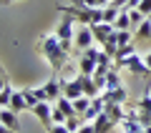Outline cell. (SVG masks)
<instances>
[{
    "label": "cell",
    "mask_w": 151,
    "mask_h": 133,
    "mask_svg": "<svg viewBox=\"0 0 151 133\" xmlns=\"http://www.w3.org/2000/svg\"><path fill=\"white\" fill-rule=\"evenodd\" d=\"M35 50H38L40 55H45V60L50 63L53 73H58V70H63L65 65H68V50L60 45V40H58V35H55V33L43 35L40 40L35 43Z\"/></svg>",
    "instance_id": "6da1fadb"
},
{
    "label": "cell",
    "mask_w": 151,
    "mask_h": 133,
    "mask_svg": "<svg viewBox=\"0 0 151 133\" xmlns=\"http://www.w3.org/2000/svg\"><path fill=\"white\" fill-rule=\"evenodd\" d=\"M60 13H65V15L76 18V20H81L83 25H93V23H103V8H86V5H73V3H68V5H58Z\"/></svg>",
    "instance_id": "7a4b0ae2"
},
{
    "label": "cell",
    "mask_w": 151,
    "mask_h": 133,
    "mask_svg": "<svg viewBox=\"0 0 151 133\" xmlns=\"http://www.w3.org/2000/svg\"><path fill=\"white\" fill-rule=\"evenodd\" d=\"M76 28H78V25H76V18H70V15H65V13H60V23H58V28H55V35H58L60 45H63L68 53H70V48H73Z\"/></svg>",
    "instance_id": "3957f363"
},
{
    "label": "cell",
    "mask_w": 151,
    "mask_h": 133,
    "mask_svg": "<svg viewBox=\"0 0 151 133\" xmlns=\"http://www.w3.org/2000/svg\"><path fill=\"white\" fill-rule=\"evenodd\" d=\"M93 45H98L96 43V38H93V30H91V25H78L76 28V38H73V48H76V53H86L88 48H93Z\"/></svg>",
    "instance_id": "277c9868"
},
{
    "label": "cell",
    "mask_w": 151,
    "mask_h": 133,
    "mask_svg": "<svg viewBox=\"0 0 151 133\" xmlns=\"http://www.w3.org/2000/svg\"><path fill=\"white\" fill-rule=\"evenodd\" d=\"M116 68H126V70H131L134 75H144V78H151V70L146 68V60L144 58H139V55H129V58H124V60H119V63H113Z\"/></svg>",
    "instance_id": "5b68a950"
},
{
    "label": "cell",
    "mask_w": 151,
    "mask_h": 133,
    "mask_svg": "<svg viewBox=\"0 0 151 133\" xmlns=\"http://www.w3.org/2000/svg\"><path fill=\"white\" fill-rule=\"evenodd\" d=\"M63 96L70 98V101H76V98H81L83 96V83H81V73L76 75V78L65 80L63 78Z\"/></svg>",
    "instance_id": "8992f818"
},
{
    "label": "cell",
    "mask_w": 151,
    "mask_h": 133,
    "mask_svg": "<svg viewBox=\"0 0 151 133\" xmlns=\"http://www.w3.org/2000/svg\"><path fill=\"white\" fill-rule=\"evenodd\" d=\"M33 116H35L38 121L43 123L45 128H48V126H53V106H50L48 101H40V103H38V106L33 108Z\"/></svg>",
    "instance_id": "52a82bcc"
},
{
    "label": "cell",
    "mask_w": 151,
    "mask_h": 133,
    "mask_svg": "<svg viewBox=\"0 0 151 133\" xmlns=\"http://www.w3.org/2000/svg\"><path fill=\"white\" fill-rule=\"evenodd\" d=\"M91 30H93V38H96V43H98V45H103V43H106L108 38L113 35V30H116V28H113L111 23H93Z\"/></svg>",
    "instance_id": "ba28073f"
},
{
    "label": "cell",
    "mask_w": 151,
    "mask_h": 133,
    "mask_svg": "<svg viewBox=\"0 0 151 133\" xmlns=\"http://www.w3.org/2000/svg\"><path fill=\"white\" fill-rule=\"evenodd\" d=\"M93 126H96V133H111L113 128L119 126V123H116L106 111H103V113H98V116L93 118Z\"/></svg>",
    "instance_id": "9c48e42d"
},
{
    "label": "cell",
    "mask_w": 151,
    "mask_h": 133,
    "mask_svg": "<svg viewBox=\"0 0 151 133\" xmlns=\"http://www.w3.org/2000/svg\"><path fill=\"white\" fill-rule=\"evenodd\" d=\"M0 123L3 126H8L10 131H20V118H18V113L13 111V108H0Z\"/></svg>",
    "instance_id": "30bf717a"
},
{
    "label": "cell",
    "mask_w": 151,
    "mask_h": 133,
    "mask_svg": "<svg viewBox=\"0 0 151 133\" xmlns=\"http://www.w3.org/2000/svg\"><path fill=\"white\" fill-rule=\"evenodd\" d=\"M101 96L106 103H121V106H126V101H129L126 88H119V91H111V93H101Z\"/></svg>",
    "instance_id": "8fae6325"
},
{
    "label": "cell",
    "mask_w": 151,
    "mask_h": 133,
    "mask_svg": "<svg viewBox=\"0 0 151 133\" xmlns=\"http://www.w3.org/2000/svg\"><path fill=\"white\" fill-rule=\"evenodd\" d=\"M134 40H136V43H139V40H141V43H144V40H151V18H146V20L134 30Z\"/></svg>",
    "instance_id": "7c38bea8"
},
{
    "label": "cell",
    "mask_w": 151,
    "mask_h": 133,
    "mask_svg": "<svg viewBox=\"0 0 151 133\" xmlns=\"http://www.w3.org/2000/svg\"><path fill=\"white\" fill-rule=\"evenodd\" d=\"M8 108H13L15 113H20V111H30V108H28L25 96H23V91H15V93H13V98H10V106H8Z\"/></svg>",
    "instance_id": "4fadbf2b"
},
{
    "label": "cell",
    "mask_w": 151,
    "mask_h": 133,
    "mask_svg": "<svg viewBox=\"0 0 151 133\" xmlns=\"http://www.w3.org/2000/svg\"><path fill=\"white\" fill-rule=\"evenodd\" d=\"M119 88H124V85H121V78H119V68L113 65V68H111V73H108V78H106V91H103V93L119 91Z\"/></svg>",
    "instance_id": "5bb4252c"
},
{
    "label": "cell",
    "mask_w": 151,
    "mask_h": 133,
    "mask_svg": "<svg viewBox=\"0 0 151 133\" xmlns=\"http://www.w3.org/2000/svg\"><path fill=\"white\" fill-rule=\"evenodd\" d=\"M81 83H83V96H88V98H96L98 93V85H96V80L91 78V75H81Z\"/></svg>",
    "instance_id": "9a60e30c"
},
{
    "label": "cell",
    "mask_w": 151,
    "mask_h": 133,
    "mask_svg": "<svg viewBox=\"0 0 151 133\" xmlns=\"http://www.w3.org/2000/svg\"><path fill=\"white\" fill-rule=\"evenodd\" d=\"M113 28H116V30H131V15H129V10H126V8L119 13V18H116Z\"/></svg>",
    "instance_id": "2e32d148"
},
{
    "label": "cell",
    "mask_w": 151,
    "mask_h": 133,
    "mask_svg": "<svg viewBox=\"0 0 151 133\" xmlns=\"http://www.w3.org/2000/svg\"><path fill=\"white\" fill-rule=\"evenodd\" d=\"M134 53H136V40L129 43V45H121V48L116 50V55H113V63H119V60L129 58V55H134Z\"/></svg>",
    "instance_id": "e0dca14e"
},
{
    "label": "cell",
    "mask_w": 151,
    "mask_h": 133,
    "mask_svg": "<svg viewBox=\"0 0 151 133\" xmlns=\"http://www.w3.org/2000/svg\"><path fill=\"white\" fill-rule=\"evenodd\" d=\"M91 101H93V98H88V96H81V98H76V101H73V106H76V113H78V116H86V111H88V108H91Z\"/></svg>",
    "instance_id": "ac0fdd59"
},
{
    "label": "cell",
    "mask_w": 151,
    "mask_h": 133,
    "mask_svg": "<svg viewBox=\"0 0 151 133\" xmlns=\"http://www.w3.org/2000/svg\"><path fill=\"white\" fill-rule=\"evenodd\" d=\"M13 93H15V88H13L10 83H5V85H3V91H0V108H8V106H10Z\"/></svg>",
    "instance_id": "d6986e66"
},
{
    "label": "cell",
    "mask_w": 151,
    "mask_h": 133,
    "mask_svg": "<svg viewBox=\"0 0 151 133\" xmlns=\"http://www.w3.org/2000/svg\"><path fill=\"white\" fill-rule=\"evenodd\" d=\"M119 13H121V8H116L113 3H111V5H106V8H103V23H111V25H113L116 18H119Z\"/></svg>",
    "instance_id": "ffe728a7"
},
{
    "label": "cell",
    "mask_w": 151,
    "mask_h": 133,
    "mask_svg": "<svg viewBox=\"0 0 151 133\" xmlns=\"http://www.w3.org/2000/svg\"><path fill=\"white\" fill-rule=\"evenodd\" d=\"M63 126H65V128H68V131H70V133H78V128H81V126H83V118H81V116H73V118H68V121H65V123H63Z\"/></svg>",
    "instance_id": "44dd1931"
},
{
    "label": "cell",
    "mask_w": 151,
    "mask_h": 133,
    "mask_svg": "<svg viewBox=\"0 0 151 133\" xmlns=\"http://www.w3.org/2000/svg\"><path fill=\"white\" fill-rule=\"evenodd\" d=\"M65 121H68V118H65V113L53 103V123H65Z\"/></svg>",
    "instance_id": "7402d4cb"
},
{
    "label": "cell",
    "mask_w": 151,
    "mask_h": 133,
    "mask_svg": "<svg viewBox=\"0 0 151 133\" xmlns=\"http://www.w3.org/2000/svg\"><path fill=\"white\" fill-rule=\"evenodd\" d=\"M45 131H48V133H70L68 128L63 126V123H53V126H48V128H45Z\"/></svg>",
    "instance_id": "603a6c76"
},
{
    "label": "cell",
    "mask_w": 151,
    "mask_h": 133,
    "mask_svg": "<svg viewBox=\"0 0 151 133\" xmlns=\"http://www.w3.org/2000/svg\"><path fill=\"white\" fill-rule=\"evenodd\" d=\"M78 133H96V126H93V121H83V126L78 128Z\"/></svg>",
    "instance_id": "cb8c5ba5"
},
{
    "label": "cell",
    "mask_w": 151,
    "mask_h": 133,
    "mask_svg": "<svg viewBox=\"0 0 151 133\" xmlns=\"http://www.w3.org/2000/svg\"><path fill=\"white\" fill-rule=\"evenodd\" d=\"M139 10L149 18V15H151V0H141V3H139Z\"/></svg>",
    "instance_id": "d4e9b609"
},
{
    "label": "cell",
    "mask_w": 151,
    "mask_h": 133,
    "mask_svg": "<svg viewBox=\"0 0 151 133\" xmlns=\"http://www.w3.org/2000/svg\"><path fill=\"white\" fill-rule=\"evenodd\" d=\"M8 83V78H5V73H3V68H0V91H3V85Z\"/></svg>",
    "instance_id": "484cf974"
},
{
    "label": "cell",
    "mask_w": 151,
    "mask_h": 133,
    "mask_svg": "<svg viewBox=\"0 0 151 133\" xmlns=\"http://www.w3.org/2000/svg\"><path fill=\"white\" fill-rule=\"evenodd\" d=\"M0 133H15V131H10L8 126H3V123H0Z\"/></svg>",
    "instance_id": "4316f807"
},
{
    "label": "cell",
    "mask_w": 151,
    "mask_h": 133,
    "mask_svg": "<svg viewBox=\"0 0 151 133\" xmlns=\"http://www.w3.org/2000/svg\"><path fill=\"white\" fill-rule=\"evenodd\" d=\"M144 60H146V68H149V70H151V53H149V55H146V58H144Z\"/></svg>",
    "instance_id": "83f0119b"
},
{
    "label": "cell",
    "mask_w": 151,
    "mask_h": 133,
    "mask_svg": "<svg viewBox=\"0 0 151 133\" xmlns=\"http://www.w3.org/2000/svg\"><path fill=\"white\" fill-rule=\"evenodd\" d=\"M0 3H3V5H10V3H13V0H0Z\"/></svg>",
    "instance_id": "f1b7e54d"
}]
</instances>
